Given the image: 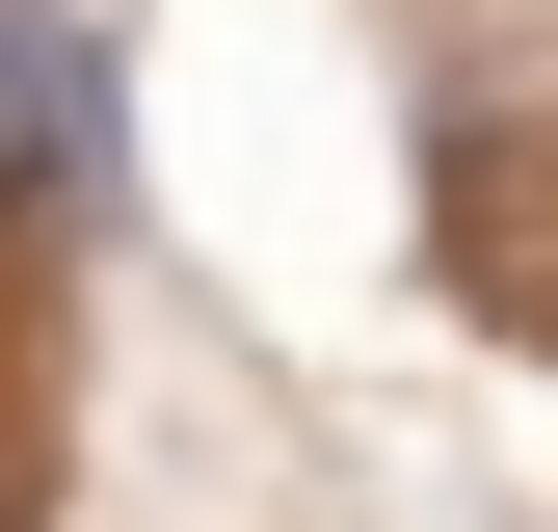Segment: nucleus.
I'll use <instances>...</instances> for the list:
<instances>
[{
  "instance_id": "nucleus-1",
  "label": "nucleus",
  "mask_w": 558,
  "mask_h": 532,
  "mask_svg": "<svg viewBox=\"0 0 558 532\" xmlns=\"http://www.w3.org/2000/svg\"><path fill=\"white\" fill-rule=\"evenodd\" d=\"M0 133H53V27H27V0H0Z\"/></svg>"
}]
</instances>
